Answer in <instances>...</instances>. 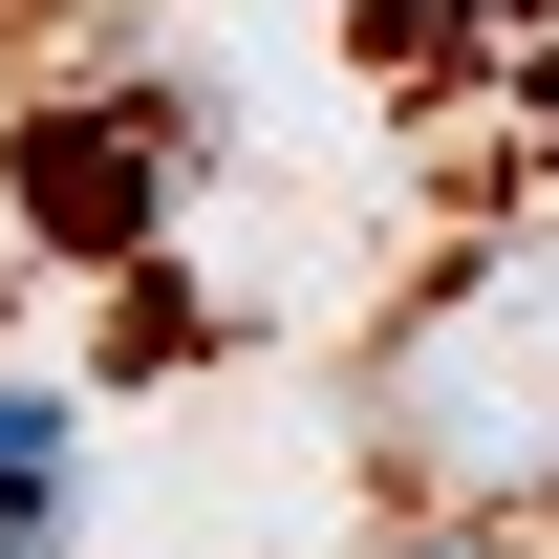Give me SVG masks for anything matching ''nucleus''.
Here are the masks:
<instances>
[{
    "instance_id": "obj_1",
    "label": "nucleus",
    "mask_w": 559,
    "mask_h": 559,
    "mask_svg": "<svg viewBox=\"0 0 559 559\" xmlns=\"http://www.w3.org/2000/svg\"><path fill=\"white\" fill-rule=\"evenodd\" d=\"M366 430H388L409 495H559V215L474 237L366 345Z\"/></svg>"
},
{
    "instance_id": "obj_2",
    "label": "nucleus",
    "mask_w": 559,
    "mask_h": 559,
    "mask_svg": "<svg viewBox=\"0 0 559 559\" xmlns=\"http://www.w3.org/2000/svg\"><path fill=\"white\" fill-rule=\"evenodd\" d=\"M173 151H194V86H108V108H44V130H0V194L44 259H130L151 194H173Z\"/></svg>"
},
{
    "instance_id": "obj_3",
    "label": "nucleus",
    "mask_w": 559,
    "mask_h": 559,
    "mask_svg": "<svg viewBox=\"0 0 559 559\" xmlns=\"http://www.w3.org/2000/svg\"><path fill=\"white\" fill-rule=\"evenodd\" d=\"M409 86H559V0H366Z\"/></svg>"
},
{
    "instance_id": "obj_4",
    "label": "nucleus",
    "mask_w": 559,
    "mask_h": 559,
    "mask_svg": "<svg viewBox=\"0 0 559 559\" xmlns=\"http://www.w3.org/2000/svg\"><path fill=\"white\" fill-rule=\"evenodd\" d=\"M66 452H86L66 388H0V559H66Z\"/></svg>"
}]
</instances>
